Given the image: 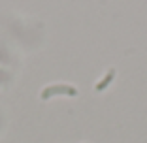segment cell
Segmentation results:
<instances>
[{"label": "cell", "instance_id": "obj_1", "mask_svg": "<svg viewBox=\"0 0 147 143\" xmlns=\"http://www.w3.org/2000/svg\"><path fill=\"white\" fill-rule=\"evenodd\" d=\"M55 94H66V96H78V89L76 87H70V85H51V87L43 89L42 92V98L47 100Z\"/></svg>", "mask_w": 147, "mask_h": 143}, {"label": "cell", "instance_id": "obj_2", "mask_svg": "<svg viewBox=\"0 0 147 143\" xmlns=\"http://www.w3.org/2000/svg\"><path fill=\"white\" fill-rule=\"evenodd\" d=\"M113 77H115V70H109L108 74H106V77L102 79L100 83H96V91H98V92H102V91H104V89L109 85V83L113 81Z\"/></svg>", "mask_w": 147, "mask_h": 143}]
</instances>
